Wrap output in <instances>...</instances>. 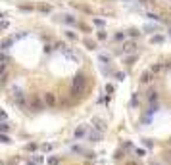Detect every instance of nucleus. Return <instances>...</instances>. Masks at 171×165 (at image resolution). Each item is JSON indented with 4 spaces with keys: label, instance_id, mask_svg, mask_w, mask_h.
I'll return each mask as SVG.
<instances>
[{
    "label": "nucleus",
    "instance_id": "nucleus-23",
    "mask_svg": "<svg viewBox=\"0 0 171 165\" xmlns=\"http://www.w3.org/2000/svg\"><path fill=\"white\" fill-rule=\"evenodd\" d=\"M158 29H160V25H146L144 31H158Z\"/></svg>",
    "mask_w": 171,
    "mask_h": 165
},
{
    "label": "nucleus",
    "instance_id": "nucleus-26",
    "mask_svg": "<svg viewBox=\"0 0 171 165\" xmlns=\"http://www.w3.org/2000/svg\"><path fill=\"white\" fill-rule=\"evenodd\" d=\"M98 60H100L102 64H110V56H104V54H102L100 58H98Z\"/></svg>",
    "mask_w": 171,
    "mask_h": 165
},
{
    "label": "nucleus",
    "instance_id": "nucleus-14",
    "mask_svg": "<svg viewBox=\"0 0 171 165\" xmlns=\"http://www.w3.org/2000/svg\"><path fill=\"white\" fill-rule=\"evenodd\" d=\"M15 38H4V41H2V44H0V48H2V52H6L10 48V46H12V42H14Z\"/></svg>",
    "mask_w": 171,
    "mask_h": 165
},
{
    "label": "nucleus",
    "instance_id": "nucleus-34",
    "mask_svg": "<svg viewBox=\"0 0 171 165\" xmlns=\"http://www.w3.org/2000/svg\"><path fill=\"white\" fill-rule=\"evenodd\" d=\"M2 142H6V144L10 142V136H8V134H2Z\"/></svg>",
    "mask_w": 171,
    "mask_h": 165
},
{
    "label": "nucleus",
    "instance_id": "nucleus-22",
    "mask_svg": "<svg viewBox=\"0 0 171 165\" xmlns=\"http://www.w3.org/2000/svg\"><path fill=\"white\" fill-rule=\"evenodd\" d=\"M37 148H39V146H37V144H35V142H29L27 146H25V150H27V152H35V150H37Z\"/></svg>",
    "mask_w": 171,
    "mask_h": 165
},
{
    "label": "nucleus",
    "instance_id": "nucleus-12",
    "mask_svg": "<svg viewBox=\"0 0 171 165\" xmlns=\"http://www.w3.org/2000/svg\"><path fill=\"white\" fill-rule=\"evenodd\" d=\"M42 161H44L42 156H33V157L27 159V165H42Z\"/></svg>",
    "mask_w": 171,
    "mask_h": 165
},
{
    "label": "nucleus",
    "instance_id": "nucleus-17",
    "mask_svg": "<svg viewBox=\"0 0 171 165\" xmlns=\"http://www.w3.org/2000/svg\"><path fill=\"white\" fill-rule=\"evenodd\" d=\"M163 161H165L167 165H171V148L165 150V154H163Z\"/></svg>",
    "mask_w": 171,
    "mask_h": 165
},
{
    "label": "nucleus",
    "instance_id": "nucleus-3",
    "mask_svg": "<svg viewBox=\"0 0 171 165\" xmlns=\"http://www.w3.org/2000/svg\"><path fill=\"white\" fill-rule=\"evenodd\" d=\"M29 108H31L33 111H41V110H44L46 106H44V100H42V96L35 94V96H31V100H29Z\"/></svg>",
    "mask_w": 171,
    "mask_h": 165
},
{
    "label": "nucleus",
    "instance_id": "nucleus-8",
    "mask_svg": "<svg viewBox=\"0 0 171 165\" xmlns=\"http://www.w3.org/2000/svg\"><path fill=\"white\" fill-rule=\"evenodd\" d=\"M73 136H75V140H81V138L88 136V131H87V127H85V125L77 127V129H75V133H73Z\"/></svg>",
    "mask_w": 171,
    "mask_h": 165
},
{
    "label": "nucleus",
    "instance_id": "nucleus-36",
    "mask_svg": "<svg viewBox=\"0 0 171 165\" xmlns=\"http://www.w3.org/2000/svg\"><path fill=\"white\" fill-rule=\"evenodd\" d=\"M116 77L119 79V81H123V79H125V73H116Z\"/></svg>",
    "mask_w": 171,
    "mask_h": 165
},
{
    "label": "nucleus",
    "instance_id": "nucleus-38",
    "mask_svg": "<svg viewBox=\"0 0 171 165\" xmlns=\"http://www.w3.org/2000/svg\"><path fill=\"white\" fill-rule=\"evenodd\" d=\"M106 92H114V87H111V85H106Z\"/></svg>",
    "mask_w": 171,
    "mask_h": 165
},
{
    "label": "nucleus",
    "instance_id": "nucleus-37",
    "mask_svg": "<svg viewBox=\"0 0 171 165\" xmlns=\"http://www.w3.org/2000/svg\"><path fill=\"white\" fill-rule=\"evenodd\" d=\"M135 64V56H133V58H129V60H127V65H133Z\"/></svg>",
    "mask_w": 171,
    "mask_h": 165
},
{
    "label": "nucleus",
    "instance_id": "nucleus-32",
    "mask_svg": "<svg viewBox=\"0 0 171 165\" xmlns=\"http://www.w3.org/2000/svg\"><path fill=\"white\" fill-rule=\"evenodd\" d=\"M116 38H117V41H125V33H123V35H121V33H117Z\"/></svg>",
    "mask_w": 171,
    "mask_h": 165
},
{
    "label": "nucleus",
    "instance_id": "nucleus-10",
    "mask_svg": "<svg viewBox=\"0 0 171 165\" xmlns=\"http://www.w3.org/2000/svg\"><path fill=\"white\" fill-rule=\"evenodd\" d=\"M154 77H156V75H154L152 71H150V69H148V71H144V73L140 75V82H142V85H148V82L152 81Z\"/></svg>",
    "mask_w": 171,
    "mask_h": 165
},
{
    "label": "nucleus",
    "instance_id": "nucleus-6",
    "mask_svg": "<svg viewBox=\"0 0 171 165\" xmlns=\"http://www.w3.org/2000/svg\"><path fill=\"white\" fill-rule=\"evenodd\" d=\"M135 52H137V42L135 41L123 42V54H135Z\"/></svg>",
    "mask_w": 171,
    "mask_h": 165
},
{
    "label": "nucleus",
    "instance_id": "nucleus-24",
    "mask_svg": "<svg viewBox=\"0 0 171 165\" xmlns=\"http://www.w3.org/2000/svg\"><path fill=\"white\" fill-rule=\"evenodd\" d=\"M41 148H42V152H50L52 148H54V144H42Z\"/></svg>",
    "mask_w": 171,
    "mask_h": 165
},
{
    "label": "nucleus",
    "instance_id": "nucleus-30",
    "mask_svg": "<svg viewBox=\"0 0 171 165\" xmlns=\"http://www.w3.org/2000/svg\"><path fill=\"white\" fill-rule=\"evenodd\" d=\"M129 35H131V37H137V35H140V33L137 31V29H131V31H129Z\"/></svg>",
    "mask_w": 171,
    "mask_h": 165
},
{
    "label": "nucleus",
    "instance_id": "nucleus-33",
    "mask_svg": "<svg viewBox=\"0 0 171 165\" xmlns=\"http://www.w3.org/2000/svg\"><path fill=\"white\" fill-rule=\"evenodd\" d=\"M39 10H41V12H50V6H41Z\"/></svg>",
    "mask_w": 171,
    "mask_h": 165
},
{
    "label": "nucleus",
    "instance_id": "nucleus-7",
    "mask_svg": "<svg viewBox=\"0 0 171 165\" xmlns=\"http://www.w3.org/2000/svg\"><path fill=\"white\" fill-rule=\"evenodd\" d=\"M167 69H169V67H167V64H154L152 67H150V71H152L154 75H162V73H165Z\"/></svg>",
    "mask_w": 171,
    "mask_h": 165
},
{
    "label": "nucleus",
    "instance_id": "nucleus-16",
    "mask_svg": "<svg viewBox=\"0 0 171 165\" xmlns=\"http://www.w3.org/2000/svg\"><path fill=\"white\" fill-rule=\"evenodd\" d=\"M150 42H152V44H162V42H163V37H162V35H156V37L150 38Z\"/></svg>",
    "mask_w": 171,
    "mask_h": 165
},
{
    "label": "nucleus",
    "instance_id": "nucleus-9",
    "mask_svg": "<svg viewBox=\"0 0 171 165\" xmlns=\"http://www.w3.org/2000/svg\"><path fill=\"white\" fill-rule=\"evenodd\" d=\"M62 54H64V56H65V58H67V60H71V62H75V64H77V62H79V56H77V54H75V52H73V50H69V48H67V46H65L64 50H62Z\"/></svg>",
    "mask_w": 171,
    "mask_h": 165
},
{
    "label": "nucleus",
    "instance_id": "nucleus-18",
    "mask_svg": "<svg viewBox=\"0 0 171 165\" xmlns=\"http://www.w3.org/2000/svg\"><path fill=\"white\" fill-rule=\"evenodd\" d=\"M48 165H60V157H58V156L48 157Z\"/></svg>",
    "mask_w": 171,
    "mask_h": 165
},
{
    "label": "nucleus",
    "instance_id": "nucleus-1",
    "mask_svg": "<svg viewBox=\"0 0 171 165\" xmlns=\"http://www.w3.org/2000/svg\"><path fill=\"white\" fill-rule=\"evenodd\" d=\"M85 88H87V77H85V73H81L79 71L77 75L73 77V82H71V96H81L85 92Z\"/></svg>",
    "mask_w": 171,
    "mask_h": 165
},
{
    "label": "nucleus",
    "instance_id": "nucleus-13",
    "mask_svg": "<svg viewBox=\"0 0 171 165\" xmlns=\"http://www.w3.org/2000/svg\"><path fill=\"white\" fill-rule=\"evenodd\" d=\"M62 21L67 23V25H75V23H77V19H75L73 15H69V14H64V15H62Z\"/></svg>",
    "mask_w": 171,
    "mask_h": 165
},
{
    "label": "nucleus",
    "instance_id": "nucleus-40",
    "mask_svg": "<svg viewBox=\"0 0 171 165\" xmlns=\"http://www.w3.org/2000/svg\"><path fill=\"white\" fill-rule=\"evenodd\" d=\"M140 2H142V4H144V2H148V0H140Z\"/></svg>",
    "mask_w": 171,
    "mask_h": 165
},
{
    "label": "nucleus",
    "instance_id": "nucleus-31",
    "mask_svg": "<svg viewBox=\"0 0 171 165\" xmlns=\"http://www.w3.org/2000/svg\"><path fill=\"white\" fill-rule=\"evenodd\" d=\"M137 156H139V157L144 156V150H142V148H137Z\"/></svg>",
    "mask_w": 171,
    "mask_h": 165
},
{
    "label": "nucleus",
    "instance_id": "nucleus-29",
    "mask_svg": "<svg viewBox=\"0 0 171 165\" xmlns=\"http://www.w3.org/2000/svg\"><path fill=\"white\" fill-rule=\"evenodd\" d=\"M98 41H106V33H104V31L98 33Z\"/></svg>",
    "mask_w": 171,
    "mask_h": 165
},
{
    "label": "nucleus",
    "instance_id": "nucleus-25",
    "mask_svg": "<svg viewBox=\"0 0 171 165\" xmlns=\"http://www.w3.org/2000/svg\"><path fill=\"white\" fill-rule=\"evenodd\" d=\"M8 131H10V123H8V121H4V123H2V133H8Z\"/></svg>",
    "mask_w": 171,
    "mask_h": 165
},
{
    "label": "nucleus",
    "instance_id": "nucleus-5",
    "mask_svg": "<svg viewBox=\"0 0 171 165\" xmlns=\"http://www.w3.org/2000/svg\"><path fill=\"white\" fill-rule=\"evenodd\" d=\"M87 138L90 140V142H100L102 140V131H98V129H90Z\"/></svg>",
    "mask_w": 171,
    "mask_h": 165
},
{
    "label": "nucleus",
    "instance_id": "nucleus-19",
    "mask_svg": "<svg viewBox=\"0 0 171 165\" xmlns=\"http://www.w3.org/2000/svg\"><path fill=\"white\" fill-rule=\"evenodd\" d=\"M65 33V37L69 38V41H77V35H75L73 31H69V29H67V31H64Z\"/></svg>",
    "mask_w": 171,
    "mask_h": 165
},
{
    "label": "nucleus",
    "instance_id": "nucleus-15",
    "mask_svg": "<svg viewBox=\"0 0 171 165\" xmlns=\"http://www.w3.org/2000/svg\"><path fill=\"white\" fill-rule=\"evenodd\" d=\"M156 100H158V92L156 90H150V92H148V102H150V104H156Z\"/></svg>",
    "mask_w": 171,
    "mask_h": 165
},
{
    "label": "nucleus",
    "instance_id": "nucleus-21",
    "mask_svg": "<svg viewBox=\"0 0 171 165\" xmlns=\"http://www.w3.org/2000/svg\"><path fill=\"white\" fill-rule=\"evenodd\" d=\"M85 46H87L88 50H94V48H96V42H93V41H88L87 38V41H85Z\"/></svg>",
    "mask_w": 171,
    "mask_h": 165
},
{
    "label": "nucleus",
    "instance_id": "nucleus-39",
    "mask_svg": "<svg viewBox=\"0 0 171 165\" xmlns=\"http://www.w3.org/2000/svg\"><path fill=\"white\" fill-rule=\"evenodd\" d=\"M127 165H137V163H133V161H129V163H127Z\"/></svg>",
    "mask_w": 171,
    "mask_h": 165
},
{
    "label": "nucleus",
    "instance_id": "nucleus-35",
    "mask_svg": "<svg viewBox=\"0 0 171 165\" xmlns=\"http://www.w3.org/2000/svg\"><path fill=\"white\" fill-rule=\"evenodd\" d=\"M0 27H2V31H4V29L8 27V21H6V19H2V25H0Z\"/></svg>",
    "mask_w": 171,
    "mask_h": 165
},
{
    "label": "nucleus",
    "instance_id": "nucleus-27",
    "mask_svg": "<svg viewBox=\"0 0 171 165\" xmlns=\"http://www.w3.org/2000/svg\"><path fill=\"white\" fill-rule=\"evenodd\" d=\"M94 25H96V27H104V19L96 17V19H94Z\"/></svg>",
    "mask_w": 171,
    "mask_h": 165
},
{
    "label": "nucleus",
    "instance_id": "nucleus-2",
    "mask_svg": "<svg viewBox=\"0 0 171 165\" xmlns=\"http://www.w3.org/2000/svg\"><path fill=\"white\" fill-rule=\"evenodd\" d=\"M14 102H15V106H18L19 110H27L29 108L27 98H25V94H23L21 88H14Z\"/></svg>",
    "mask_w": 171,
    "mask_h": 165
},
{
    "label": "nucleus",
    "instance_id": "nucleus-4",
    "mask_svg": "<svg viewBox=\"0 0 171 165\" xmlns=\"http://www.w3.org/2000/svg\"><path fill=\"white\" fill-rule=\"evenodd\" d=\"M42 100H44V106H46V108H56V106H58V96H56L54 92H44V94H42Z\"/></svg>",
    "mask_w": 171,
    "mask_h": 165
},
{
    "label": "nucleus",
    "instance_id": "nucleus-11",
    "mask_svg": "<svg viewBox=\"0 0 171 165\" xmlns=\"http://www.w3.org/2000/svg\"><path fill=\"white\" fill-rule=\"evenodd\" d=\"M93 125H94V129H98V131H106V125H104V121L100 119V117H93Z\"/></svg>",
    "mask_w": 171,
    "mask_h": 165
},
{
    "label": "nucleus",
    "instance_id": "nucleus-28",
    "mask_svg": "<svg viewBox=\"0 0 171 165\" xmlns=\"http://www.w3.org/2000/svg\"><path fill=\"white\" fill-rule=\"evenodd\" d=\"M71 150H73V152H77V154H85V150H83L81 146H73Z\"/></svg>",
    "mask_w": 171,
    "mask_h": 165
},
{
    "label": "nucleus",
    "instance_id": "nucleus-20",
    "mask_svg": "<svg viewBox=\"0 0 171 165\" xmlns=\"http://www.w3.org/2000/svg\"><path fill=\"white\" fill-rule=\"evenodd\" d=\"M0 58H2V67H8V54H6V52H2V56H0Z\"/></svg>",
    "mask_w": 171,
    "mask_h": 165
}]
</instances>
